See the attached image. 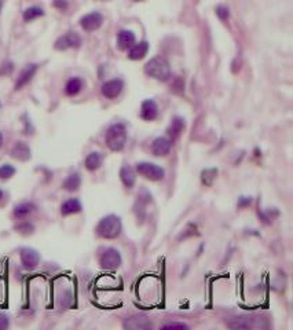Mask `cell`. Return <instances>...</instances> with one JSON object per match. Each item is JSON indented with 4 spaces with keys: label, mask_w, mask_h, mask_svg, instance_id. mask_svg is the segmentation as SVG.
Returning a JSON list of instances; mask_svg holds the SVG:
<instances>
[{
    "label": "cell",
    "mask_w": 293,
    "mask_h": 330,
    "mask_svg": "<svg viewBox=\"0 0 293 330\" xmlns=\"http://www.w3.org/2000/svg\"><path fill=\"white\" fill-rule=\"evenodd\" d=\"M123 226H121V220L119 216L116 215H107L102 217L97 226V236L105 240H113L120 236Z\"/></svg>",
    "instance_id": "cell-1"
},
{
    "label": "cell",
    "mask_w": 293,
    "mask_h": 330,
    "mask_svg": "<svg viewBox=\"0 0 293 330\" xmlns=\"http://www.w3.org/2000/svg\"><path fill=\"white\" fill-rule=\"evenodd\" d=\"M145 73L159 81H167L171 76L168 62L161 57H154L145 65Z\"/></svg>",
    "instance_id": "cell-2"
},
{
    "label": "cell",
    "mask_w": 293,
    "mask_h": 330,
    "mask_svg": "<svg viewBox=\"0 0 293 330\" xmlns=\"http://www.w3.org/2000/svg\"><path fill=\"white\" fill-rule=\"evenodd\" d=\"M107 148L113 151H120L127 143V129L123 124H114L107 129L105 136Z\"/></svg>",
    "instance_id": "cell-3"
},
{
    "label": "cell",
    "mask_w": 293,
    "mask_h": 330,
    "mask_svg": "<svg viewBox=\"0 0 293 330\" xmlns=\"http://www.w3.org/2000/svg\"><path fill=\"white\" fill-rule=\"evenodd\" d=\"M136 172L143 178L149 179V180H153V182L163 180L164 176H165L164 169L159 165H156V164H152V162H138L136 164Z\"/></svg>",
    "instance_id": "cell-4"
},
{
    "label": "cell",
    "mask_w": 293,
    "mask_h": 330,
    "mask_svg": "<svg viewBox=\"0 0 293 330\" xmlns=\"http://www.w3.org/2000/svg\"><path fill=\"white\" fill-rule=\"evenodd\" d=\"M263 319L256 315H242V317L234 318L231 321L226 322V325L231 329H256L261 326Z\"/></svg>",
    "instance_id": "cell-5"
},
{
    "label": "cell",
    "mask_w": 293,
    "mask_h": 330,
    "mask_svg": "<svg viewBox=\"0 0 293 330\" xmlns=\"http://www.w3.org/2000/svg\"><path fill=\"white\" fill-rule=\"evenodd\" d=\"M99 264L105 270H116L120 267L121 256L120 252L114 248H107L99 257Z\"/></svg>",
    "instance_id": "cell-6"
},
{
    "label": "cell",
    "mask_w": 293,
    "mask_h": 330,
    "mask_svg": "<svg viewBox=\"0 0 293 330\" xmlns=\"http://www.w3.org/2000/svg\"><path fill=\"white\" fill-rule=\"evenodd\" d=\"M81 44V37L76 32H67L66 34L57 39L54 47L60 51H65L67 48H79Z\"/></svg>",
    "instance_id": "cell-7"
},
{
    "label": "cell",
    "mask_w": 293,
    "mask_h": 330,
    "mask_svg": "<svg viewBox=\"0 0 293 330\" xmlns=\"http://www.w3.org/2000/svg\"><path fill=\"white\" fill-rule=\"evenodd\" d=\"M20 257L22 267L25 270H33L36 269L39 263H40V255L36 249L32 248H22L20 250Z\"/></svg>",
    "instance_id": "cell-8"
},
{
    "label": "cell",
    "mask_w": 293,
    "mask_h": 330,
    "mask_svg": "<svg viewBox=\"0 0 293 330\" xmlns=\"http://www.w3.org/2000/svg\"><path fill=\"white\" fill-rule=\"evenodd\" d=\"M124 328L131 330H147L153 328V324L146 315H132L124 321Z\"/></svg>",
    "instance_id": "cell-9"
},
{
    "label": "cell",
    "mask_w": 293,
    "mask_h": 330,
    "mask_svg": "<svg viewBox=\"0 0 293 330\" xmlns=\"http://www.w3.org/2000/svg\"><path fill=\"white\" fill-rule=\"evenodd\" d=\"M103 22V17L99 13H90L84 15L80 20L81 28L86 30V32H94L97 29H99L100 25Z\"/></svg>",
    "instance_id": "cell-10"
},
{
    "label": "cell",
    "mask_w": 293,
    "mask_h": 330,
    "mask_svg": "<svg viewBox=\"0 0 293 330\" xmlns=\"http://www.w3.org/2000/svg\"><path fill=\"white\" fill-rule=\"evenodd\" d=\"M123 87H124L123 81L117 80V79H116V80L106 81V83L102 86V95L106 96L107 99H114V98H117V96L121 94Z\"/></svg>",
    "instance_id": "cell-11"
},
{
    "label": "cell",
    "mask_w": 293,
    "mask_h": 330,
    "mask_svg": "<svg viewBox=\"0 0 293 330\" xmlns=\"http://www.w3.org/2000/svg\"><path fill=\"white\" fill-rule=\"evenodd\" d=\"M36 70H37V65H36V63H31V65H28L25 69H22L20 76H18V79L15 81V91H18L21 88L25 87L28 83L33 79Z\"/></svg>",
    "instance_id": "cell-12"
},
{
    "label": "cell",
    "mask_w": 293,
    "mask_h": 330,
    "mask_svg": "<svg viewBox=\"0 0 293 330\" xmlns=\"http://www.w3.org/2000/svg\"><path fill=\"white\" fill-rule=\"evenodd\" d=\"M172 148V141L168 138H157L152 145V151L154 155L157 157H164V155L169 154Z\"/></svg>",
    "instance_id": "cell-13"
},
{
    "label": "cell",
    "mask_w": 293,
    "mask_h": 330,
    "mask_svg": "<svg viewBox=\"0 0 293 330\" xmlns=\"http://www.w3.org/2000/svg\"><path fill=\"white\" fill-rule=\"evenodd\" d=\"M159 115V108L156 105V102L152 99H147L142 103V108H140V117L146 121H152Z\"/></svg>",
    "instance_id": "cell-14"
},
{
    "label": "cell",
    "mask_w": 293,
    "mask_h": 330,
    "mask_svg": "<svg viewBox=\"0 0 293 330\" xmlns=\"http://www.w3.org/2000/svg\"><path fill=\"white\" fill-rule=\"evenodd\" d=\"M81 210H83V207H81V202L77 198L66 200L61 205V215L62 216L76 215V213H80Z\"/></svg>",
    "instance_id": "cell-15"
},
{
    "label": "cell",
    "mask_w": 293,
    "mask_h": 330,
    "mask_svg": "<svg viewBox=\"0 0 293 330\" xmlns=\"http://www.w3.org/2000/svg\"><path fill=\"white\" fill-rule=\"evenodd\" d=\"M149 51V44L147 41H140V43H136L133 44L132 47L130 48L128 51V58L132 60V61H139L142 58H145V55L147 54Z\"/></svg>",
    "instance_id": "cell-16"
},
{
    "label": "cell",
    "mask_w": 293,
    "mask_h": 330,
    "mask_svg": "<svg viewBox=\"0 0 293 330\" xmlns=\"http://www.w3.org/2000/svg\"><path fill=\"white\" fill-rule=\"evenodd\" d=\"M11 155L18 161H28L31 158V149L27 143L18 142L15 143V146L11 149Z\"/></svg>",
    "instance_id": "cell-17"
},
{
    "label": "cell",
    "mask_w": 293,
    "mask_h": 330,
    "mask_svg": "<svg viewBox=\"0 0 293 330\" xmlns=\"http://www.w3.org/2000/svg\"><path fill=\"white\" fill-rule=\"evenodd\" d=\"M34 209H36V205H34L33 202L24 201L18 204V205H15L13 215L17 219H22V217H27L28 215H31L32 212H34Z\"/></svg>",
    "instance_id": "cell-18"
},
{
    "label": "cell",
    "mask_w": 293,
    "mask_h": 330,
    "mask_svg": "<svg viewBox=\"0 0 293 330\" xmlns=\"http://www.w3.org/2000/svg\"><path fill=\"white\" fill-rule=\"evenodd\" d=\"M135 44V34L131 30H121L117 36V46L120 50H128Z\"/></svg>",
    "instance_id": "cell-19"
},
{
    "label": "cell",
    "mask_w": 293,
    "mask_h": 330,
    "mask_svg": "<svg viewBox=\"0 0 293 330\" xmlns=\"http://www.w3.org/2000/svg\"><path fill=\"white\" fill-rule=\"evenodd\" d=\"M183 129H185V121H183V119L175 117L172 120V122H171V125H169L167 129L168 136L171 138V141H175V139L179 138L180 134L183 132Z\"/></svg>",
    "instance_id": "cell-20"
},
{
    "label": "cell",
    "mask_w": 293,
    "mask_h": 330,
    "mask_svg": "<svg viewBox=\"0 0 293 330\" xmlns=\"http://www.w3.org/2000/svg\"><path fill=\"white\" fill-rule=\"evenodd\" d=\"M120 179H121V182H123V184L126 186L127 189H131L133 184H135V180H136L135 171H133L131 167L124 165V167L120 169Z\"/></svg>",
    "instance_id": "cell-21"
},
{
    "label": "cell",
    "mask_w": 293,
    "mask_h": 330,
    "mask_svg": "<svg viewBox=\"0 0 293 330\" xmlns=\"http://www.w3.org/2000/svg\"><path fill=\"white\" fill-rule=\"evenodd\" d=\"M83 86H84V83L80 77H72L65 86V92L67 96H76L83 90Z\"/></svg>",
    "instance_id": "cell-22"
},
{
    "label": "cell",
    "mask_w": 293,
    "mask_h": 330,
    "mask_svg": "<svg viewBox=\"0 0 293 330\" xmlns=\"http://www.w3.org/2000/svg\"><path fill=\"white\" fill-rule=\"evenodd\" d=\"M102 161H103V158H102L100 153L93 151V153H90V154L87 155L84 164H86V168L93 172V171H97V169L99 168L100 165H102Z\"/></svg>",
    "instance_id": "cell-23"
},
{
    "label": "cell",
    "mask_w": 293,
    "mask_h": 330,
    "mask_svg": "<svg viewBox=\"0 0 293 330\" xmlns=\"http://www.w3.org/2000/svg\"><path fill=\"white\" fill-rule=\"evenodd\" d=\"M81 184V178L79 174H72V175H69L65 179V182L62 183V187L64 190H66V191H70V193H73L76 190H79Z\"/></svg>",
    "instance_id": "cell-24"
},
{
    "label": "cell",
    "mask_w": 293,
    "mask_h": 330,
    "mask_svg": "<svg viewBox=\"0 0 293 330\" xmlns=\"http://www.w3.org/2000/svg\"><path fill=\"white\" fill-rule=\"evenodd\" d=\"M41 15H44V11L40 7H29L24 11V20L29 22V21H33L36 18H39Z\"/></svg>",
    "instance_id": "cell-25"
},
{
    "label": "cell",
    "mask_w": 293,
    "mask_h": 330,
    "mask_svg": "<svg viewBox=\"0 0 293 330\" xmlns=\"http://www.w3.org/2000/svg\"><path fill=\"white\" fill-rule=\"evenodd\" d=\"M15 172H17V169L14 168L13 165L4 164V165L0 167V179L1 180H8V179H11L15 175Z\"/></svg>",
    "instance_id": "cell-26"
},
{
    "label": "cell",
    "mask_w": 293,
    "mask_h": 330,
    "mask_svg": "<svg viewBox=\"0 0 293 330\" xmlns=\"http://www.w3.org/2000/svg\"><path fill=\"white\" fill-rule=\"evenodd\" d=\"M216 14H218V17H219L222 21H227L228 20V17H230V13H228V8L225 6H219L216 8Z\"/></svg>",
    "instance_id": "cell-27"
},
{
    "label": "cell",
    "mask_w": 293,
    "mask_h": 330,
    "mask_svg": "<svg viewBox=\"0 0 293 330\" xmlns=\"http://www.w3.org/2000/svg\"><path fill=\"white\" fill-rule=\"evenodd\" d=\"M8 326H10V319H8V317H7L6 314L0 312V330L7 329Z\"/></svg>",
    "instance_id": "cell-28"
},
{
    "label": "cell",
    "mask_w": 293,
    "mask_h": 330,
    "mask_svg": "<svg viewBox=\"0 0 293 330\" xmlns=\"http://www.w3.org/2000/svg\"><path fill=\"white\" fill-rule=\"evenodd\" d=\"M163 329H189V326L183 324H168L164 325Z\"/></svg>",
    "instance_id": "cell-29"
},
{
    "label": "cell",
    "mask_w": 293,
    "mask_h": 330,
    "mask_svg": "<svg viewBox=\"0 0 293 330\" xmlns=\"http://www.w3.org/2000/svg\"><path fill=\"white\" fill-rule=\"evenodd\" d=\"M53 6L57 7V8H60V10H64V8H66L67 1L66 0H54Z\"/></svg>",
    "instance_id": "cell-30"
},
{
    "label": "cell",
    "mask_w": 293,
    "mask_h": 330,
    "mask_svg": "<svg viewBox=\"0 0 293 330\" xmlns=\"http://www.w3.org/2000/svg\"><path fill=\"white\" fill-rule=\"evenodd\" d=\"M3 197H4V193H3V190H0V201L3 200Z\"/></svg>",
    "instance_id": "cell-31"
},
{
    "label": "cell",
    "mask_w": 293,
    "mask_h": 330,
    "mask_svg": "<svg viewBox=\"0 0 293 330\" xmlns=\"http://www.w3.org/2000/svg\"><path fill=\"white\" fill-rule=\"evenodd\" d=\"M1 145H3V135L0 134V148H1Z\"/></svg>",
    "instance_id": "cell-32"
},
{
    "label": "cell",
    "mask_w": 293,
    "mask_h": 330,
    "mask_svg": "<svg viewBox=\"0 0 293 330\" xmlns=\"http://www.w3.org/2000/svg\"><path fill=\"white\" fill-rule=\"evenodd\" d=\"M1 4H3V3H1V0H0V10H1Z\"/></svg>",
    "instance_id": "cell-33"
}]
</instances>
